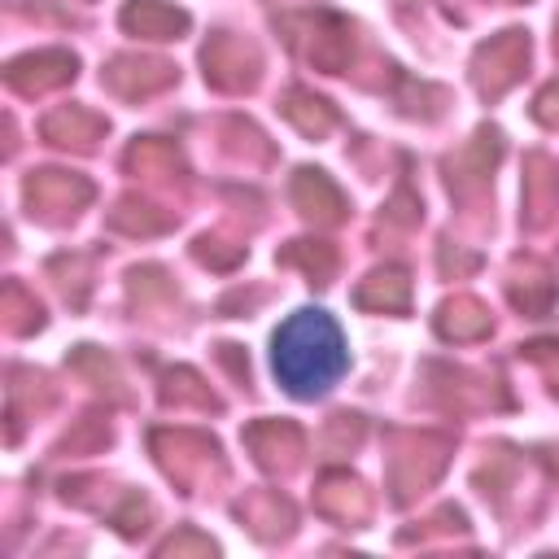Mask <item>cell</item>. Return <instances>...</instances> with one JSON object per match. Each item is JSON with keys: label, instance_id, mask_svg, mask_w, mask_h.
Segmentation results:
<instances>
[{"label": "cell", "instance_id": "6da1fadb", "mask_svg": "<svg viewBox=\"0 0 559 559\" xmlns=\"http://www.w3.org/2000/svg\"><path fill=\"white\" fill-rule=\"evenodd\" d=\"M271 367H275V376L288 393H297V397L323 393L345 371V345H341L336 323L319 310H297L275 332Z\"/></svg>", "mask_w": 559, "mask_h": 559}]
</instances>
